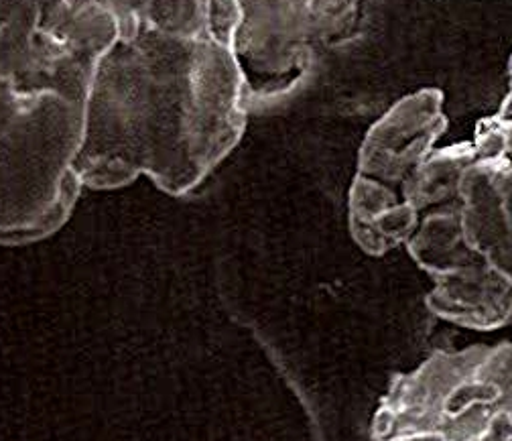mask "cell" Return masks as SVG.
<instances>
[{
	"mask_svg": "<svg viewBox=\"0 0 512 441\" xmlns=\"http://www.w3.org/2000/svg\"><path fill=\"white\" fill-rule=\"evenodd\" d=\"M7 9H9V3H0V19H3V17H5Z\"/></svg>",
	"mask_w": 512,
	"mask_h": 441,
	"instance_id": "obj_8",
	"label": "cell"
},
{
	"mask_svg": "<svg viewBox=\"0 0 512 441\" xmlns=\"http://www.w3.org/2000/svg\"><path fill=\"white\" fill-rule=\"evenodd\" d=\"M118 37L84 102L76 159L82 187H124L141 175L171 196L196 189L246 129V82L232 49L177 37L112 3Z\"/></svg>",
	"mask_w": 512,
	"mask_h": 441,
	"instance_id": "obj_1",
	"label": "cell"
},
{
	"mask_svg": "<svg viewBox=\"0 0 512 441\" xmlns=\"http://www.w3.org/2000/svg\"><path fill=\"white\" fill-rule=\"evenodd\" d=\"M139 21L157 31L189 37L210 39V3H131Z\"/></svg>",
	"mask_w": 512,
	"mask_h": 441,
	"instance_id": "obj_6",
	"label": "cell"
},
{
	"mask_svg": "<svg viewBox=\"0 0 512 441\" xmlns=\"http://www.w3.org/2000/svg\"><path fill=\"white\" fill-rule=\"evenodd\" d=\"M376 441H512V344L437 352L399 376Z\"/></svg>",
	"mask_w": 512,
	"mask_h": 441,
	"instance_id": "obj_3",
	"label": "cell"
},
{
	"mask_svg": "<svg viewBox=\"0 0 512 441\" xmlns=\"http://www.w3.org/2000/svg\"><path fill=\"white\" fill-rule=\"evenodd\" d=\"M116 37L112 3H9L0 19V76L19 92L84 104Z\"/></svg>",
	"mask_w": 512,
	"mask_h": 441,
	"instance_id": "obj_4",
	"label": "cell"
},
{
	"mask_svg": "<svg viewBox=\"0 0 512 441\" xmlns=\"http://www.w3.org/2000/svg\"><path fill=\"white\" fill-rule=\"evenodd\" d=\"M242 21V7L240 3H210V39L232 49L236 31Z\"/></svg>",
	"mask_w": 512,
	"mask_h": 441,
	"instance_id": "obj_7",
	"label": "cell"
},
{
	"mask_svg": "<svg viewBox=\"0 0 512 441\" xmlns=\"http://www.w3.org/2000/svg\"><path fill=\"white\" fill-rule=\"evenodd\" d=\"M242 21L232 53L246 86L252 78L283 76L293 66L307 41L326 33L340 5L309 3H240Z\"/></svg>",
	"mask_w": 512,
	"mask_h": 441,
	"instance_id": "obj_5",
	"label": "cell"
},
{
	"mask_svg": "<svg viewBox=\"0 0 512 441\" xmlns=\"http://www.w3.org/2000/svg\"><path fill=\"white\" fill-rule=\"evenodd\" d=\"M84 104L25 94L0 76V244H27L70 218L82 183Z\"/></svg>",
	"mask_w": 512,
	"mask_h": 441,
	"instance_id": "obj_2",
	"label": "cell"
}]
</instances>
